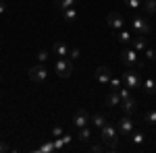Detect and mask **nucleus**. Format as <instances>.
I'll list each match as a JSON object with an SVG mask.
<instances>
[{"instance_id":"obj_1","label":"nucleus","mask_w":156,"mask_h":153,"mask_svg":"<svg viewBox=\"0 0 156 153\" xmlns=\"http://www.w3.org/2000/svg\"><path fill=\"white\" fill-rule=\"evenodd\" d=\"M100 141L106 145L108 149H115L117 147V143H119V130L115 128L112 124H104L102 128H100Z\"/></svg>"},{"instance_id":"obj_2","label":"nucleus","mask_w":156,"mask_h":153,"mask_svg":"<svg viewBox=\"0 0 156 153\" xmlns=\"http://www.w3.org/2000/svg\"><path fill=\"white\" fill-rule=\"evenodd\" d=\"M121 62H123L125 66H129V68H144V62L140 60L137 52H135L133 48H123V52H121Z\"/></svg>"},{"instance_id":"obj_3","label":"nucleus","mask_w":156,"mask_h":153,"mask_svg":"<svg viewBox=\"0 0 156 153\" xmlns=\"http://www.w3.org/2000/svg\"><path fill=\"white\" fill-rule=\"evenodd\" d=\"M54 68H56V75L60 79H69L73 75V62L69 58H58L54 62Z\"/></svg>"},{"instance_id":"obj_4","label":"nucleus","mask_w":156,"mask_h":153,"mask_svg":"<svg viewBox=\"0 0 156 153\" xmlns=\"http://www.w3.org/2000/svg\"><path fill=\"white\" fill-rule=\"evenodd\" d=\"M27 77H29L31 83H44L48 79V71H46L44 64H37V66H31V68L27 71Z\"/></svg>"},{"instance_id":"obj_5","label":"nucleus","mask_w":156,"mask_h":153,"mask_svg":"<svg viewBox=\"0 0 156 153\" xmlns=\"http://www.w3.org/2000/svg\"><path fill=\"white\" fill-rule=\"evenodd\" d=\"M131 27L137 35H150V31H152V25L148 23L146 19H142V17H135L131 21Z\"/></svg>"},{"instance_id":"obj_6","label":"nucleus","mask_w":156,"mask_h":153,"mask_svg":"<svg viewBox=\"0 0 156 153\" xmlns=\"http://www.w3.org/2000/svg\"><path fill=\"white\" fill-rule=\"evenodd\" d=\"M123 17H121L119 12H108V17H106V27L112 31V33H117V31H121L123 29Z\"/></svg>"},{"instance_id":"obj_7","label":"nucleus","mask_w":156,"mask_h":153,"mask_svg":"<svg viewBox=\"0 0 156 153\" xmlns=\"http://www.w3.org/2000/svg\"><path fill=\"white\" fill-rule=\"evenodd\" d=\"M133 126H135V122H133L131 118L125 114V116H123V118L119 120V124H117V130H119L123 137H129V135L133 132Z\"/></svg>"},{"instance_id":"obj_8","label":"nucleus","mask_w":156,"mask_h":153,"mask_svg":"<svg viewBox=\"0 0 156 153\" xmlns=\"http://www.w3.org/2000/svg\"><path fill=\"white\" fill-rule=\"evenodd\" d=\"M73 126H75V128L90 126V114H87L85 110H77V114L73 116Z\"/></svg>"},{"instance_id":"obj_9","label":"nucleus","mask_w":156,"mask_h":153,"mask_svg":"<svg viewBox=\"0 0 156 153\" xmlns=\"http://www.w3.org/2000/svg\"><path fill=\"white\" fill-rule=\"evenodd\" d=\"M123 83H125L129 89H137V87H140V77H137V72H133V71L123 72Z\"/></svg>"},{"instance_id":"obj_10","label":"nucleus","mask_w":156,"mask_h":153,"mask_svg":"<svg viewBox=\"0 0 156 153\" xmlns=\"http://www.w3.org/2000/svg\"><path fill=\"white\" fill-rule=\"evenodd\" d=\"M131 48L137 52V54H142L146 48H148V37L146 35H137V37H133L131 39Z\"/></svg>"},{"instance_id":"obj_11","label":"nucleus","mask_w":156,"mask_h":153,"mask_svg":"<svg viewBox=\"0 0 156 153\" xmlns=\"http://www.w3.org/2000/svg\"><path fill=\"white\" fill-rule=\"evenodd\" d=\"M96 79H98V83H102V85H106V83H110V68L108 66H98L96 68Z\"/></svg>"},{"instance_id":"obj_12","label":"nucleus","mask_w":156,"mask_h":153,"mask_svg":"<svg viewBox=\"0 0 156 153\" xmlns=\"http://www.w3.org/2000/svg\"><path fill=\"white\" fill-rule=\"evenodd\" d=\"M104 101H106V106H108V108H117V106H121V95H119V91L110 89Z\"/></svg>"},{"instance_id":"obj_13","label":"nucleus","mask_w":156,"mask_h":153,"mask_svg":"<svg viewBox=\"0 0 156 153\" xmlns=\"http://www.w3.org/2000/svg\"><path fill=\"white\" fill-rule=\"evenodd\" d=\"M135 106H137V101L133 99V97H127V99H121V108H123V114H133L135 112Z\"/></svg>"},{"instance_id":"obj_14","label":"nucleus","mask_w":156,"mask_h":153,"mask_svg":"<svg viewBox=\"0 0 156 153\" xmlns=\"http://www.w3.org/2000/svg\"><path fill=\"white\" fill-rule=\"evenodd\" d=\"M52 50H54V54L60 56V58H67V54H69V48H67V44H62V42H56L52 46Z\"/></svg>"},{"instance_id":"obj_15","label":"nucleus","mask_w":156,"mask_h":153,"mask_svg":"<svg viewBox=\"0 0 156 153\" xmlns=\"http://www.w3.org/2000/svg\"><path fill=\"white\" fill-rule=\"evenodd\" d=\"M142 87H144V91H146L148 95H154V93H156V81L152 79V77H148Z\"/></svg>"},{"instance_id":"obj_16","label":"nucleus","mask_w":156,"mask_h":153,"mask_svg":"<svg viewBox=\"0 0 156 153\" xmlns=\"http://www.w3.org/2000/svg\"><path fill=\"white\" fill-rule=\"evenodd\" d=\"M115 35H117V39H119L121 44H123V46H127V44H131V33H129V31H125V29H121V31H117V33H115Z\"/></svg>"},{"instance_id":"obj_17","label":"nucleus","mask_w":156,"mask_h":153,"mask_svg":"<svg viewBox=\"0 0 156 153\" xmlns=\"http://www.w3.org/2000/svg\"><path fill=\"white\" fill-rule=\"evenodd\" d=\"M77 17H79V15H77V11H75V6H73V8H67V11H62V19H65L67 23H75Z\"/></svg>"},{"instance_id":"obj_18","label":"nucleus","mask_w":156,"mask_h":153,"mask_svg":"<svg viewBox=\"0 0 156 153\" xmlns=\"http://www.w3.org/2000/svg\"><path fill=\"white\" fill-rule=\"evenodd\" d=\"M77 4V0H54V6L60 8V11H67V8H73Z\"/></svg>"},{"instance_id":"obj_19","label":"nucleus","mask_w":156,"mask_h":153,"mask_svg":"<svg viewBox=\"0 0 156 153\" xmlns=\"http://www.w3.org/2000/svg\"><path fill=\"white\" fill-rule=\"evenodd\" d=\"M77 139L81 143H87L90 139H92V130H90V126H83V128H79V132H77Z\"/></svg>"},{"instance_id":"obj_20","label":"nucleus","mask_w":156,"mask_h":153,"mask_svg":"<svg viewBox=\"0 0 156 153\" xmlns=\"http://www.w3.org/2000/svg\"><path fill=\"white\" fill-rule=\"evenodd\" d=\"M90 122H92V124H94L96 128H102V126L106 124V118L102 116V114H94V116L90 118Z\"/></svg>"},{"instance_id":"obj_21","label":"nucleus","mask_w":156,"mask_h":153,"mask_svg":"<svg viewBox=\"0 0 156 153\" xmlns=\"http://www.w3.org/2000/svg\"><path fill=\"white\" fill-rule=\"evenodd\" d=\"M144 11L148 12V15H156V0H144Z\"/></svg>"},{"instance_id":"obj_22","label":"nucleus","mask_w":156,"mask_h":153,"mask_svg":"<svg viewBox=\"0 0 156 153\" xmlns=\"http://www.w3.org/2000/svg\"><path fill=\"white\" fill-rule=\"evenodd\" d=\"M144 120H146V124H150V126H154V124H156V110H150V112H146Z\"/></svg>"},{"instance_id":"obj_23","label":"nucleus","mask_w":156,"mask_h":153,"mask_svg":"<svg viewBox=\"0 0 156 153\" xmlns=\"http://www.w3.org/2000/svg\"><path fill=\"white\" fill-rule=\"evenodd\" d=\"M129 137H131L133 145H142V143H144V135H142V132H131Z\"/></svg>"},{"instance_id":"obj_24","label":"nucleus","mask_w":156,"mask_h":153,"mask_svg":"<svg viewBox=\"0 0 156 153\" xmlns=\"http://www.w3.org/2000/svg\"><path fill=\"white\" fill-rule=\"evenodd\" d=\"M123 2H125V6H129L131 11H135V8H140V6L144 4L142 0H123Z\"/></svg>"},{"instance_id":"obj_25","label":"nucleus","mask_w":156,"mask_h":153,"mask_svg":"<svg viewBox=\"0 0 156 153\" xmlns=\"http://www.w3.org/2000/svg\"><path fill=\"white\" fill-rule=\"evenodd\" d=\"M79 54H81V52H79V48H69V54H67V58L73 62V60L79 58Z\"/></svg>"},{"instance_id":"obj_26","label":"nucleus","mask_w":156,"mask_h":153,"mask_svg":"<svg viewBox=\"0 0 156 153\" xmlns=\"http://www.w3.org/2000/svg\"><path fill=\"white\" fill-rule=\"evenodd\" d=\"M40 153H50V151H56L54 149V141H50V143H46V145H42L40 149H37Z\"/></svg>"},{"instance_id":"obj_27","label":"nucleus","mask_w":156,"mask_h":153,"mask_svg":"<svg viewBox=\"0 0 156 153\" xmlns=\"http://www.w3.org/2000/svg\"><path fill=\"white\" fill-rule=\"evenodd\" d=\"M144 54H146V58H148V60H156V50H154V48L148 46V48L144 50Z\"/></svg>"},{"instance_id":"obj_28","label":"nucleus","mask_w":156,"mask_h":153,"mask_svg":"<svg viewBox=\"0 0 156 153\" xmlns=\"http://www.w3.org/2000/svg\"><path fill=\"white\" fill-rule=\"evenodd\" d=\"M121 87H123V81H121V79H110V89L119 91Z\"/></svg>"},{"instance_id":"obj_29","label":"nucleus","mask_w":156,"mask_h":153,"mask_svg":"<svg viewBox=\"0 0 156 153\" xmlns=\"http://www.w3.org/2000/svg\"><path fill=\"white\" fill-rule=\"evenodd\" d=\"M90 151L92 153H102V151H106V145H104V143H102V145H92Z\"/></svg>"},{"instance_id":"obj_30","label":"nucleus","mask_w":156,"mask_h":153,"mask_svg":"<svg viewBox=\"0 0 156 153\" xmlns=\"http://www.w3.org/2000/svg\"><path fill=\"white\" fill-rule=\"evenodd\" d=\"M62 135H65V130L60 128V126H54V128H52V137H54V139H58Z\"/></svg>"},{"instance_id":"obj_31","label":"nucleus","mask_w":156,"mask_h":153,"mask_svg":"<svg viewBox=\"0 0 156 153\" xmlns=\"http://www.w3.org/2000/svg\"><path fill=\"white\" fill-rule=\"evenodd\" d=\"M37 60H40V62L44 64V62L48 60V52H44V50H42V52H37Z\"/></svg>"},{"instance_id":"obj_32","label":"nucleus","mask_w":156,"mask_h":153,"mask_svg":"<svg viewBox=\"0 0 156 153\" xmlns=\"http://www.w3.org/2000/svg\"><path fill=\"white\" fill-rule=\"evenodd\" d=\"M62 147H67V145H65V143H62V139H54V149H62Z\"/></svg>"},{"instance_id":"obj_33","label":"nucleus","mask_w":156,"mask_h":153,"mask_svg":"<svg viewBox=\"0 0 156 153\" xmlns=\"http://www.w3.org/2000/svg\"><path fill=\"white\" fill-rule=\"evenodd\" d=\"M60 139H62V143H65V145H69V143L73 141V137H71V135H62Z\"/></svg>"},{"instance_id":"obj_34","label":"nucleus","mask_w":156,"mask_h":153,"mask_svg":"<svg viewBox=\"0 0 156 153\" xmlns=\"http://www.w3.org/2000/svg\"><path fill=\"white\" fill-rule=\"evenodd\" d=\"M9 151V145H6V143H2L0 141V153H6Z\"/></svg>"},{"instance_id":"obj_35","label":"nucleus","mask_w":156,"mask_h":153,"mask_svg":"<svg viewBox=\"0 0 156 153\" xmlns=\"http://www.w3.org/2000/svg\"><path fill=\"white\" fill-rule=\"evenodd\" d=\"M4 11H6V4H4V2H0V15H2Z\"/></svg>"},{"instance_id":"obj_36","label":"nucleus","mask_w":156,"mask_h":153,"mask_svg":"<svg viewBox=\"0 0 156 153\" xmlns=\"http://www.w3.org/2000/svg\"><path fill=\"white\" fill-rule=\"evenodd\" d=\"M0 81H2V77H0Z\"/></svg>"}]
</instances>
